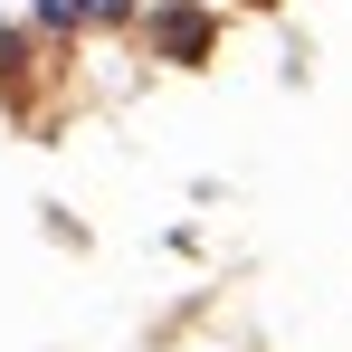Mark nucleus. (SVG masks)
Listing matches in <instances>:
<instances>
[{
    "instance_id": "obj_2",
    "label": "nucleus",
    "mask_w": 352,
    "mask_h": 352,
    "mask_svg": "<svg viewBox=\"0 0 352 352\" xmlns=\"http://www.w3.org/2000/svg\"><path fill=\"white\" fill-rule=\"evenodd\" d=\"M38 19L48 29H115V19H133V0H38Z\"/></svg>"
},
{
    "instance_id": "obj_3",
    "label": "nucleus",
    "mask_w": 352,
    "mask_h": 352,
    "mask_svg": "<svg viewBox=\"0 0 352 352\" xmlns=\"http://www.w3.org/2000/svg\"><path fill=\"white\" fill-rule=\"evenodd\" d=\"M10 58H19V29H0V76H10Z\"/></svg>"
},
{
    "instance_id": "obj_1",
    "label": "nucleus",
    "mask_w": 352,
    "mask_h": 352,
    "mask_svg": "<svg viewBox=\"0 0 352 352\" xmlns=\"http://www.w3.org/2000/svg\"><path fill=\"white\" fill-rule=\"evenodd\" d=\"M153 48L162 58H210V19L200 10H153Z\"/></svg>"
}]
</instances>
